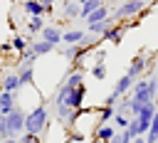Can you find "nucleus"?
Segmentation results:
<instances>
[{
	"mask_svg": "<svg viewBox=\"0 0 158 143\" xmlns=\"http://www.w3.org/2000/svg\"><path fill=\"white\" fill-rule=\"evenodd\" d=\"M156 91H158V72H156Z\"/></svg>",
	"mask_w": 158,
	"mask_h": 143,
	"instance_id": "72a5a7b5",
	"label": "nucleus"
},
{
	"mask_svg": "<svg viewBox=\"0 0 158 143\" xmlns=\"http://www.w3.org/2000/svg\"><path fill=\"white\" fill-rule=\"evenodd\" d=\"M30 49L37 54V57H44V54H49V52H54V47L49 44V42H44V39H40V37H30Z\"/></svg>",
	"mask_w": 158,
	"mask_h": 143,
	"instance_id": "ddd939ff",
	"label": "nucleus"
},
{
	"mask_svg": "<svg viewBox=\"0 0 158 143\" xmlns=\"http://www.w3.org/2000/svg\"><path fill=\"white\" fill-rule=\"evenodd\" d=\"M128 121H131V116H123V113H116L111 123H114V128H116V131H126V128H128Z\"/></svg>",
	"mask_w": 158,
	"mask_h": 143,
	"instance_id": "393cba45",
	"label": "nucleus"
},
{
	"mask_svg": "<svg viewBox=\"0 0 158 143\" xmlns=\"http://www.w3.org/2000/svg\"><path fill=\"white\" fill-rule=\"evenodd\" d=\"M44 25H47L44 17H27V20H25V27H27V35H30V37H37V35L44 30Z\"/></svg>",
	"mask_w": 158,
	"mask_h": 143,
	"instance_id": "4468645a",
	"label": "nucleus"
},
{
	"mask_svg": "<svg viewBox=\"0 0 158 143\" xmlns=\"http://www.w3.org/2000/svg\"><path fill=\"white\" fill-rule=\"evenodd\" d=\"M20 7H22V12H25L27 17H44V15H49V12H52V7L42 5L40 0H22V2H20Z\"/></svg>",
	"mask_w": 158,
	"mask_h": 143,
	"instance_id": "39448f33",
	"label": "nucleus"
},
{
	"mask_svg": "<svg viewBox=\"0 0 158 143\" xmlns=\"http://www.w3.org/2000/svg\"><path fill=\"white\" fill-rule=\"evenodd\" d=\"M49 128V108L47 104H37L32 111L25 113V133H35V136H42L44 131Z\"/></svg>",
	"mask_w": 158,
	"mask_h": 143,
	"instance_id": "f03ea898",
	"label": "nucleus"
},
{
	"mask_svg": "<svg viewBox=\"0 0 158 143\" xmlns=\"http://www.w3.org/2000/svg\"><path fill=\"white\" fill-rule=\"evenodd\" d=\"M40 39H44V42H49L54 49L62 44V27L59 25H44V30L40 32Z\"/></svg>",
	"mask_w": 158,
	"mask_h": 143,
	"instance_id": "0eeeda50",
	"label": "nucleus"
},
{
	"mask_svg": "<svg viewBox=\"0 0 158 143\" xmlns=\"http://www.w3.org/2000/svg\"><path fill=\"white\" fill-rule=\"evenodd\" d=\"M81 15V2L79 0H62V22L79 20Z\"/></svg>",
	"mask_w": 158,
	"mask_h": 143,
	"instance_id": "423d86ee",
	"label": "nucleus"
},
{
	"mask_svg": "<svg viewBox=\"0 0 158 143\" xmlns=\"http://www.w3.org/2000/svg\"><path fill=\"white\" fill-rule=\"evenodd\" d=\"M2 141H5V136H2V133H0V143H2Z\"/></svg>",
	"mask_w": 158,
	"mask_h": 143,
	"instance_id": "c9c22d12",
	"label": "nucleus"
},
{
	"mask_svg": "<svg viewBox=\"0 0 158 143\" xmlns=\"http://www.w3.org/2000/svg\"><path fill=\"white\" fill-rule=\"evenodd\" d=\"M133 143H146V138H143V136H138V138H133Z\"/></svg>",
	"mask_w": 158,
	"mask_h": 143,
	"instance_id": "473e14b6",
	"label": "nucleus"
},
{
	"mask_svg": "<svg viewBox=\"0 0 158 143\" xmlns=\"http://www.w3.org/2000/svg\"><path fill=\"white\" fill-rule=\"evenodd\" d=\"M116 136V128L114 123H104V126H96L94 131V143H111V138Z\"/></svg>",
	"mask_w": 158,
	"mask_h": 143,
	"instance_id": "9d476101",
	"label": "nucleus"
},
{
	"mask_svg": "<svg viewBox=\"0 0 158 143\" xmlns=\"http://www.w3.org/2000/svg\"><path fill=\"white\" fill-rule=\"evenodd\" d=\"M20 89H22V84H20V76H17V72H7V74L0 79V91L17 94Z\"/></svg>",
	"mask_w": 158,
	"mask_h": 143,
	"instance_id": "1a4fd4ad",
	"label": "nucleus"
},
{
	"mask_svg": "<svg viewBox=\"0 0 158 143\" xmlns=\"http://www.w3.org/2000/svg\"><path fill=\"white\" fill-rule=\"evenodd\" d=\"M111 143H133V136L128 133V128L126 131H116V136L111 138Z\"/></svg>",
	"mask_w": 158,
	"mask_h": 143,
	"instance_id": "a878e982",
	"label": "nucleus"
},
{
	"mask_svg": "<svg viewBox=\"0 0 158 143\" xmlns=\"http://www.w3.org/2000/svg\"><path fill=\"white\" fill-rule=\"evenodd\" d=\"M91 79H96V81L106 79V62H94L91 64Z\"/></svg>",
	"mask_w": 158,
	"mask_h": 143,
	"instance_id": "b1692460",
	"label": "nucleus"
},
{
	"mask_svg": "<svg viewBox=\"0 0 158 143\" xmlns=\"http://www.w3.org/2000/svg\"><path fill=\"white\" fill-rule=\"evenodd\" d=\"M84 101H86V84H79V86H69L67 81H62L52 96V104L59 106H69V108H84Z\"/></svg>",
	"mask_w": 158,
	"mask_h": 143,
	"instance_id": "f257e3e1",
	"label": "nucleus"
},
{
	"mask_svg": "<svg viewBox=\"0 0 158 143\" xmlns=\"http://www.w3.org/2000/svg\"><path fill=\"white\" fill-rule=\"evenodd\" d=\"M143 138H146V143H158V104H156V113H153L151 128H148V133Z\"/></svg>",
	"mask_w": 158,
	"mask_h": 143,
	"instance_id": "412c9836",
	"label": "nucleus"
},
{
	"mask_svg": "<svg viewBox=\"0 0 158 143\" xmlns=\"http://www.w3.org/2000/svg\"><path fill=\"white\" fill-rule=\"evenodd\" d=\"M40 2H42V5H47V7H52V5L57 2V0H40Z\"/></svg>",
	"mask_w": 158,
	"mask_h": 143,
	"instance_id": "7c9ffc66",
	"label": "nucleus"
},
{
	"mask_svg": "<svg viewBox=\"0 0 158 143\" xmlns=\"http://www.w3.org/2000/svg\"><path fill=\"white\" fill-rule=\"evenodd\" d=\"M17 106V94L10 91H0V116H7L12 108Z\"/></svg>",
	"mask_w": 158,
	"mask_h": 143,
	"instance_id": "f8f14e48",
	"label": "nucleus"
},
{
	"mask_svg": "<svg viewBox=\"0 0 158 143\" xmlns=\"http://www.w3.org/2000/svg\"><path fill=\"white\" fill-rule=\"evenodd\" d=\"M10 49H12V44H10V42H2V44H0V54H7Z\"/></svg>",
	"mask_w": 158,
	"mask_h": 143,
	"instance_id": "cd10ccee",
	"label": "nucleus"
},
{
	"mask_svg": "<svg viewBox=\"0 0 158 143\" xmlns=\"http://www.w3.org/2000/svg\"><path fill=\"white\" fill-rule=\"evenodd\" d=\"M101 5H109V0H101Z\"/></svg>",
	"mask_w": 158,
	"mask_h": 143,
	"instance_id": "f704fd0d",
	"label": "nucleus"
},
{
	"mask_svg": "<svg viewBox=\"0 0 158 143\" xmlns=\"http://www.w3.org/2000/svg\"><path fill=\"white\" fill-rule=\"evenodd\" d=\"M116 104H118V96H116V94H114V91H111V94H109V96H106V99H104V104H101V106H111V108H114V106H116Z\"/></svg>",
	"mask_w": 158,
	"mask_h": 143,
	"instance_id": "bb28decb",
	"label": "nucleus"
},
{
	"mask_svg": "<svg viewBox=\"0 0 158 143\" xmlns=\"http://www.w3.org/2000/svg\"><path fill=\"white\" fill-rule=\"evenodd\" d=\"M17 59H20V62H17V67H35V62H37L40 57L27 47L25 52H20V54H17Z\"/></svg>",
	"mask_w": 158,
	"mask_h": 143,
	"instance_id": "aec40b11",
	"label": "nucleus"
},
{
	"mask_svg": "<svg viewBox=\"0 0 158 143\" xmlns=\"http://www.w3.org/2000/svg\"><path fill=\"white\" fill-rule=\"evenodd\" d=\"M111 25H114V20H111V15H109L106 20H101V22H96V25H86V32L94 35V37H104V32H106Z\"/></svg>",
	"mask_w": 158,
	"mask_h": 143,
	"instance_id": "2eb2a0df",
	"label": "nucleus"
},
{
	"mask_svg": "<svg viewBox=\"0 0 158 143\" xmlns=\"http://www.w3.org/2000/svg\"><path fill=\"white\" fill-rule=\"evenodd\" d=\"M94 62H106V52H96V57H94Z\"/></svg>",
	"mask_w": 158,
	"mask_h": 143,
	"instance_id": "c756f323",
	"label": "nucleus"
},
{
	"mask_svg": "<svg viewBox=\"0 0 158 143\" xmlns=\"http://www.w3.org/2000/svg\"><path fill=\"white\" fill-rule=\"evenodd\" d=\"M0 59H2V54H0Z\"/></svg>",
	"mask_w": 158,
	"mask_h": 143,
	"instance_id": "e433bc0d",
	"label": "nucleus"
},
{
	"mask_svg": "<svg viewBox=\"0 0 158 143\" xmlns=\"http://www.w3.org/2000/svg\"><path fill=\"white\" fill-rule=\"evenodd\" d=\"M148 2H151V0H123V2L111 12V20H114V22L133 20V17H138V15L148 7Z\"/></svg>",
	"mask_w": 158,
	"mask_h": 143,
	"instance_id": "7ed1b4c3",
	"label": "nucleus"
},
{
	"mask_svg": "<svg viewBox=\"0 0 158 143\" xmlns=\"http://www.w3.org/2000/svg\"><path fill=\"white\" fill-rule=\"evenodd\" d=\"M2 143H20V141H17V138H5Z\"/></svg>",
	"mask_w": 158,
	"mask_h": 143,
	"instance_id": "2f4dec72",
	"label": "nucleus"
},
{
	"mask_svg": "<svg viewBox=\"0 0 158 143\" xmlns=\"http://www.w3.org/2000/svg\"><path fill=\"white\" fill-rule=\"evenodd\" d=\"M17 76L22 86H32L35 84V67H17Z\"/></svg>",
	"mask_w": 158,
	"mask_h": 143,
	"instance_id": "a211bd4d",
	"label": "nucleus"
},
{
	"mask_svg": "<svg viewBox=\"0 0 158 143\" xmlns=\"http://www.w3.org/2000/svg\"><path fill=\"white\" fill-rule=\"evenodd\" d=\"M131 86H133V79H131L128 74H121V76L116 79V84H114V89H111V91L121 99V96H128V94H131Z\"/></svg>",
	"mask_w": 158,
	"mask_h": 143,
	"instance_id": "9b49d317",
	"label": "nucleus"
},
{
	"mask_svg": "<svg viewBox=\"0 0 158 143\" xmlns=\"http://www.w3.org/2000/svg\"><path fill=\"white\" fill-rule=\"evenodd\" d=\"M114 116H116V108H111V106H101V108L96 111V126L111 123V121H114Z\"/></svg>",
	"mask_w": 158,
	"mask_h": 143,
	"instance_id": "6ab92c4d",
	"label": "nucleus"
},
{
	"mask_svg": "<svg viewBox=\"0 0 158 143\" xmlns=\"http://www.w3.org/2000/svg\"><path fill=\"white\" fill-rule=\"evenodd\" d=\"M109 15H111V10H109V5H101V7H96V10H94V12H91V15H89V17L84 20V22H86V25H96V22H101V20H106Z\"/></svg>",
	"mask_w": 158,
	"mask_h": 143,
	"instance_id": "dca6fc26",
	"label": "nucleus"
},
{
	"mask_svg": "<svg viewBox=\"0 0 158 143\" xmlns=\"http://www.w3.org/2000/svg\"><path fill=\"white\" fill-rule=\"evenodd\" d=\"M72 141H74V143H79V141H84V136H81L79 131H72Z\"/></svg>",
	"mask_w": 158,
	"mask_h": 143,
	"instance_id": "c85d7f7f",
	"label": "nucleus"
},
{
	"mask_svg": "<svg viewBox=\"0 0 158 143\" xmlns=\"http://www.w3.org/2000/svg\"><path fill=\"white\" fill-rule=\"evenodd\" d=\"M151 72H153V59L146 54V52H138L136 57H131V62H128V67H126V74L136 81V79H141V76H151Z\"/></svg>",
	"mask_w": 158,
	"mask_h": 143,
	"instance_id": "20e7f679",
	"label": "nucleus"
},
{
	"mask_svg": "<svg viewBox=\"0 0 158 143\" xmlns=\"http://www.w3.org/2000/svg\"><path fill=\"white\" fill-rule=\"evenodd\" d=\"M123 35H126V25L123 22H114L106 32H104V42H111V44H121V39H123Z\"/></svg>",
	"mask_w": 158,
	"mask_h": 143,
	"instance_id": "6e6552de",
	"label": "nucleus"
},
{
	"mask_svg": "<svg viewBox=\"0 0 158 143\" xmlns=\"http://www.w3.org/2000/svg\"><path fill=\"white\" fill-rule=\"evenodd\" d=\"M81 2V15H79V20H86L96 7H101V0H79Z\"/></svg>",
	"mask_w": 158,
	"mask_h": 143,
	"instance_id": "5701e85b",
	"label": "nucleus"
},
{
	"mask_svg": "<svg viewBox=\"0 0 158 143\" xmlns=\"http://www.w3.org/2000/svg\"><path fill=\"white\" fill-rule=\"evenodd\" d=\"M84 30H67V32H62V44H79L81 39H84Z\"/></svg>",
	"mask_w": 158,
	"mask_h": 143,
	"instance_id": "f3484780",
	"label": "nucleus"
},
{
	"mask_svg": "<svg viewBox=\"0 0 158 143\" xmlns=\"http://www.w3.org/2000/svg\"><path fill=\"white\" fill-rule=\"evenodd\" d=\"M10 44H12V49L20 54V52H25V49L30 47V35H27V37H25V35H12Z\"/></svg>",
	"mask_w": 158,
	"mask_h": 143,
	"instance_id": "4be33fe9",
	"label": "nucleus"
}]
</instances>
